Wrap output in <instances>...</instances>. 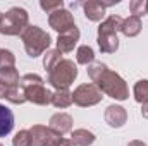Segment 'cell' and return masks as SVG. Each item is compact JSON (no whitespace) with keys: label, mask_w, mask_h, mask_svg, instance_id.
<instances>
[{"label":"cell","mask_w":148,"mask_h":146,"mask_svg":"<svg viewBox=\"0 0 148 146\" xmlns=\"http://www.w3.org/2000/svg\"><path fill=\"white\" fill-rule=\"evenodd\" d=\"M77 77V67L73 60L62 59L50 72H48V83L55 89H67Z\"/></svg>","instance_id":"obj_6"},{"label":"cell","mask_w":148,"mask_h":146,"mask_svg":"<svg viewBox=\"0 0 148 146\" xmlns=\"http://www.w3.org/2000/svg\"><path fill=\"white\" fill-rule=\"evenodd\" d=\"M141 115H143L145 119H148V103L143 105V108H141Z\"/></svg>","instance_id":"obj_29"},{"label":"cell","mask_w":148,"mask_h":146,"mask_svg":"<svg viewBox=\"0 0 148 146\" xmlns=\"http://www.w3.org/2000/svg\"><path fill=\"white\" fill-rule=\"evenodd\" d=\"M0 146H2V145H0Z\"/></svg>","instance_id":"obj_33"},{"label":"cell","mask_w":148,"mask_h":146,"mask_svg":"<svg viewBox=\"0 0 148 146\" xmlns=\"http://www.w3.org/2000/svg\"><path fill=\"white\" fill-rule=\"evenodd\" d=\"M7 86L3 84V83H0V98H5V95H7Z\"/></svg>","instance_id":"obj_28"},{"label":"cell","mask_w":148,"mask_h":146,"mask_svg":"<svg viewBox=\"0 0 148 146\" xmlns=\"http://www.w3.org/2000/svg\"><path fill=\"white\" fill-rule=\"evenodd\" d=\"M28 21H29V17H28L26 9H23V7H10L3 14V19L0 23V33L7 35V36L23 35V31L29 26Z\"/></svg>","instance_id":"obj_5"},{"label":"cell","mask_w":148,"mask_h":146,"mask_svg":"<svg viewBox=\"0 0 148 146\" xmlns=\"http://www.w3.org/2000/svg\"><path fill=\"white\" fill-rule=\"evenodd\" d=\"M147 14H148V2H147Z\"/></svg>","instance_id":"obj_32"},{"label":"cell","mask_w":148,"mask_h":146,"mask_svg":"<svg viewBox=\"0 0 148 146\" xmlns=\"http://www.w3.org/2000/svg\"><path fill=\"white\" fill-rule=\"evenodd\" d=\"M88 76L91 77L93 84L107 96H110L114 100H126L129 96V89L126 81L119 76L117 72L110 71L105 64L102 62H93L91 65H88Z\"/></svg>","instance_id":"obj_1"},{"label":"cell","mask_w":148,"mask_h":146,"mask_svg":"<svg viewBox=\"0 0 148 146\" xmlns=\"http://www.w3.org/2000/svg\"><path fill=\"white\" fill-rule=\"evenodd\" d=\"M31 146H53V143L60 138L47 126H33L29 129Z\"/></svg>","instance_id":"obj_9"},{"label":"cell","mask_w":148,"mask_h":146,"mask_svg":"<svg viewBox=\"0 0 148 146\" xmlns=\"http://www.w3.org/2000/svg\"><path fill=\"white\" fill-rule=\"evenodd\" d=\"M2 19H3V14H2V12H0V23H2Z\"/></svg>","instance_id":"obj_31"},{"label":"cell","mask_w":148,"mask_h":146,"mask_svg":"<svg viewBox=\"0 0 148 146\" xmlns=\"http://www.w3.org/2000/svg\"><path fill=\"white\" fill-rule=\"evenodd\" d=\"M81 5H83V12H84L86 19H90L93 23L102 21L105 16V10H107V7L103 5L102 0H86Z\"/></svg>","instance_id":"obj_11"},{"label":"cell","mask_w":148,"mask_h":146,"mask_svg":"<svg viewBox=\"0 0 148 146\" xmlns=\"http://www.w3.org/2000/svg\"><path fill=\"white\" fill-rule=\"evenodd\" d=\"M127 146H147V145H145V143H141V141H131Z\"/></svg>","instance_id":"obj_30"},{"label":"cell","mask_w":148,"mask_h":146,"mask_svg":"<svg viewBox=\"0 0 148 146\" xmlns=\"http://www.w3.org/2000/svg\"><path fill=\"white\" fill-rule=\"evenodd\" d=\"M77 40H79V29H77V28H74V29L67 31V33L59 35V38H57V50H59L60 53H69V52H73L74 46H76V43H77Z\"/></svg>","instance_id":"obj_13"},{"label":"cell","mask_w":148,"mask_h":146,"mask_svg":"<svg viewBox=\"0 0 148 146\" xmlns=\"http://www.w3.org/2000/svg\"><path fill=\"white\" fill-rule=\"evenodd\" d=\"M12 146H31V134L29 131L23 129L12 138Z\"/></svg>","instance_id":"obj_24"},{"label":"cell","mask_w":148,"mask_h":146,"mask_svg":"<svg viewBox=\"0 0 148 146\" xmlns=\"http://www.w3.org/2000/svg\"><path fill=\"white\" fill-rule=\"evenodd\" d=\"M5 100L14 103V105H21L26 102V95H24V88L21 86V83L17 86H12L7 89V95H5Z\"/></svg>","instance_id":"obj_20"},{"label":"cell","mask_w":148,"mask_h":146,"mask_svg":"<svg viewBox=\"0 0 148 146\" xmlns=\"http://www.w3.org/2000/svg\"><path fill=\"white\" fill-rule=\"evenodd\" d=\"M48 24L52 29H55L59 35L62 33H67L76 28V23H74V16L67 10V9H59V10H53L52 14H48Z\"/></svg>","instance_id":"obj_8"},{"label":"cell","mask_w":148,"mask_h":146,"mask_svg":"<svg viewBox=\"0 0 148 146\" xmlns=\"http://www.w3.org/2000/svg\"><path fill=\"white\" fill-rule=\"evenodd\" d=\"M76 60L77 64H83V65H91L95 62V52L91 46L88 45H81L76 52Z\"/></svg>","instance_id":"obj_19"},{"label":"cell","mask_w":148,"mask_h":146,"mask_svg":"<svg viewBox=\"0 0 148 146\" xmlns=\"http://www.w3.org/2000/svg\"><path fill=\"white\" fill-rule=\"evenodd\" d=\"M129 10L133 16L141 17L143 14H147V0H131L129 2Z\"/></svg>","instance_id":"obj_25"},{"label":"cell","mask_w":148,"mask_h":146,"mask_svg":"<svg viewBox=\"0 0 148 146\" xmlns=\"http://www.w3.org/2000/svg\"><path fill=\"white\" fill-rule=\"evenodd\" d=\"M48 127H50L55 134L64 136V134H67V132L73 131V117H71L69 113H64V112L55 113V115H52Z\"/></svg>","instance_id":"obj_10"},{"label":"cell","mask_w":148,"mask_h":146,"mask_svg":"<svg viewBox=\"0 0 148 146\" xmlns=\"http://www.w3.org/2000/svg\"><path fill=\"white\" fill-rule=\"evenodd\" d=\"M102 95L103 93L93 83H86V84H81L74 89L73 103L79 105V107H93V105L102 102V98H103Z\"/></svg>","instance_id":"obj_7"},{"label":"cell","mask_w":148,"mask_h":146,"mask_svg":"<svg viewBox=\"0 0 148 146\" xmlns=\"http://www.w3.org/2000/svg\"><path fill=\"white\" fill-rule=\"evenodd\" d=\"M0 83H3L7 88L17 86V84L21 83V77H19V72L16 71V67H10V69H0Z\"/></svg>","instance_id":"obj_18"},{"label":"cell","mask_w":148,"mask_h":146,"mask_svg":"<svg viewBox=\"0 0 148 146\" xmlns=\"http://www.w3.org/2000/svg\"><path fill=\"white\" fill-rule=\"evenodd\" d=\"M103 119H105V122L110 127H122L126 124V120H127V113H126V110L122 108V107H119V105H110L105 110Z\"/></svg>","instance_id":"obj_12"},{"label":"cell","mask_w":148,"mask_h":146,"mask_svg":"<svg viewBox=\"0 0 148 146\" xmlns=\"http://www.w3.org/2000/svg\"><path fill=\"white\" fill-rule=\"evenodd\" d=\"M16 67V57L10 50H0V69Z\"/></svg>","instance_id":"obj_23"},{"label":"cell","mask_w":148,"mask_h":146,"mask_svg":"<svg viewBox=\"0 0 148 146\" xmlns=\"http://www.w3.org/2000/svg\"><path fill=\"white\" fill-rule=\"evenodd\" d=\"M73 103V93L67 89H57L52 93V105L57 108H67Z\"/></svg>","instance_id":"obj_17"},{"label":"cell","mask_w":148,"mask_h":146,"mask_svg":"<svg viewBox=\"0 0 148 146\" xmlns=\"http://www.w3.org/2000/svg\"><path fill=\"white\" fill-rule=\"evenodd\" d=\"M62 59H60V52L55 48V50H48L47 53H45V57H43V67L50 72L59 62H60Z\"/></svg>","instance_id":"obj_22"},{"label":"cell","mask_w":148,"mask_h":146,"mask_svg":"<svg viewBox=\"0 0 148 146\" xmlns=\"http://www.w3.org/2000/svg\"><path fill=\"white\" fill-rule=\"evenodd\" d=\"M71 141L76 146H90L95 143V134L88 129H76L71 132Z\"/></svg>","instance_id":"obj_16"},{"label":"cell","mask_w":148,"mask_h":146,"mask_svg":"<svg viewBox=\"0 0 148 146\" xmlns=\"http://www.w3.org/2000/svg\"><path fill=\"white\" fill-rule=\"evenodd\" d=\"M21 86L24 88L26 102L36 105H48L52 103V93L45 88L43 79L38 74H26L21 77Z\"/></svg>","instance_id":"obj_4"},{"label":"cell","mask_w":148,"mask_h":146,"mask_svg":"<svg viewBox=\"0 0 148 146\" xmlns=\"http://www.w3.org/2000/svg\"><path fill=\"white\" fill-rule=\"evenodd\" d=\"M143 24H141V19L136 17V16H129L127 19L122 21V26H121V33L127 38H133V36H138L140 31H141Z\"/></svg>","instance_id":"obj_14"},{"label":"cell","mask_w":148,"mask_h":146,"mask_svg":"<svg viewBox=\"0 0 148 146\" xmlns=\"http://www.w3.org/2000/svg\"><path fill=\"white\" fill-rule=\"evenodd\" d=\"M40 7L45 10V12H48V14H52L53 10H59V9H64V2L62 0H55V2H48V0H41L40 2Z\"/></svg>","instance_id":"obj_26"},{"label":"cell","mask_w":148,"mask_h":146,"mask_svg":"<svg viewBox=\"0 0 148 146\" xmlns=\"http://www.w3.org/2000/svg\"><path fill=\"white\" fill-rule=\"evenodd\" d=\"M122 17L117 16V14H112L109 16L105 21H102V24L98 26V46L103 53H114L117 48H119V38L117 33L121 31V26H122Z\"/></svg>","instance_id":"obj_2"},{"label":"cell","mask_w":148,"mask_h":146,"mask_svg":"<svg viewBox=\"0 0 148 146\" xmlns=\"http://www.w3.org/2000/svg\"><path fill=\"white\" fill-rule=\"evenodd\" d=\"M134 100L138 103H148V79H141L134 84Z\"/></svg>","instance_id":"obj_21"},{"label":"cell","mask_w":148,"mask_h":146,"mask_svg":"<svg viewBox=\"0 0 148 146\" xmlns=\"http://www.w3.org/2000/svg\"><path fill=\"white\" fill-rule=\"evenodd\" d=\"M53 146H76V145H74L71 139H66V138H62V136H60V138L53 143Z\"/></svg>","instance_id":"obj_27"},{"label":"cell","mask_w":148,"mask_h":146,"mask_svg":"<svg viewBox=\"0 0 148 146\" xmlns=\"http://www.w3.org/2000/svg\"><path fill=\"white\" fill-rule=\"evenodd\" d=\"M14 129V113L5 105H0V138L7 136Z\"/></svg>","instance_id":"obj_15"},{"label":"cell","mask_w":148,"mask_h":146,"mask_svg":"<svg viewBox=\"0 0 148 146\" xmlns=\"http://www.w3.org/2000/svg\"><path fill=\"white\" fill-rule=\"evenodd\" d=\"M21 40L24 43V50L29 57L36 59L40 55H43L45 52H48V46L52 43L50 40V35L47 31H43L41 28L38 26H28L23 35H21Z\"/></svg>","instance_id":"obj_3"}]
</instances>
